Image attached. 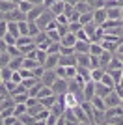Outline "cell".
I'll list each match as a JSON object with an SVG mask.
<instances>
[{
	"instance_id": "42",
	"label": "cell",
	"mask_w": 123,
	"mask_h": 125,
	"mask_svg": "<svg viewBox=\"0 0 123 125\" xmlns=\"http://www.w3.org/2000/svg\"><path fill=\"white\" fill-rule=\"evenodd\" d=\"M47 34H49V39H51V41H60V39H62L60 32H58L56 28H52V30H47Z\"/></svg>"
},
{
	"instance_id": "9",
	"label": "cell",
	"mask_w": 123,
	"mask_h": 125,
	"mask_svg": "<svg viewBox=\"0 0 123 125\" xmlns=\"http://www.w3.org/2000/svg\"><path fill=\"white\" fill-rule=\"evenodd\" d=\"M82 94H84V99L86 101H92L93 97H95V82L93 80H90V82L84 84V88H82Z\"/></svg>"
},
{
	"instance_id": "29",
	"label": "cell",
	"mask_w": 123,
	"mask_h": 125,
	"mask_svg": "<svg viewBox=\"0 0 123 125\" xmlns=\"http://www.w3.org/2000/svg\"><path fill=\"white\" fill-rule=\"evenodd\" d=\"M11 54L8 51H0V67H6V65H10V62H11Z\"/></svg>"
},
{
	"instance_id": "25",
	"label": "cell",
	"mask_w": 123,
	"mask_h": 125,
	"mask_svg": "<svg viewBox=\"0 0 123 125\" xmlns=\"http://www.w3.org/2000/svg\"><path fill=\"white\" fill-rule=\"evenodd\" d=\"M99 58H101V67H102V69H106V67H108V63L112 62L114 54H112V52H108V51H104Z\"/></svg>"
},
{
	"instance_id": "19",
	"label": "cell",
	"mask_w": 123,
	"mask_h": 125,
	"mask_svg": "<svg viewBox=\"0 0 123 125\" xmlns=\"http://www.w3.org/2000/svg\"><path fill=\"white\" fill-rule=\"evenodd\" d=\"M92 103H93V108L95 110H101V112H106V101L102 99V97H99V95H95V97H93L92 99Z\"/></svg>"
},
{
	"instance_id": "35",
	"label": "cell",
	"mask_w": 123,
	"mask_h": 125,
	"mask_svg": "<svg viewBox=\"0 0 123 125\" xmlns=\"http://www.w3.org/2000/svg\"><path fill=\"white\" fill-rule=\"evenodd\" d=\"M101 82H102V84H106V86H110V88H116V80H114V77H112L110 73H108V71H106L104 75H102Z\"/></svg>"
},
{
	"instance_id": "48",
	"label": "cell",
	"mask_w": 123,
	"mask_h": 125,
	"mask_svg": "<svg viewBox=\"0 0 123 125\" xmlns=\"http://www.w3.org/2000/svg\"><path fill=\"white\" fill-rule=\"evenodd\" d=\"M77 39H78V41H90V37H88V34H86V30H84V28L77 32Z\"/></svg>"
},
{
	"instance_id": "33",
	"label": "cell",
	"mask_w": 123,
	"mask_h": 125,
	"mask_svg": "<svg viewBox=\"0 0 123 125\" xmlns=\"http://www.w3.org/2000/svg\"><path fill=\"white\" fill-rule=\"evenodd\" d=\"M60 51H62V41H52L47 49L49 54H60Z\"/></svg>"
},
{
	"instance_id": "46",
	"label": "cell",
	"mask_w": 123,
	"mask_h": 125,
	"mask_svg": "<svg viewBox=\"0 0 123 125\" xmlns=\"http://www.w3.org/2000/svg\"><path fill=\"white\" fill-rule=\"evenodd\" d=\"M56 22H58V24H62V26H67V24H69V17H67L65 13L56 15Z\"/></svg>"
},
{
	"instance_id": "2",
	"label": "cell",
	"mask_w": 123,
	"mask_h": 125,
	"mask_svg": "<svg viewBox=\"0 0 123 125\" xmlns=\"http://www.w3.org/2000/svg\"><path fill=\"white\" fill-rule=\"evenodd\" d=\"M54 19H56V15H54V13H52L51 10H45L43 13H41V17L37 19L36 22L39 24V28H41V30H47V28H49V24H51V22L54 21Z\"/></svg>"
},
{
	"instance_id": "15",
	"label": "cell",
	"mask_w": 123,
	"mask_h": 125,
	"mask_svg": "<svg viewBox=\"0 0 123 125\" xmlns=\"http://www.w3.org/2000/svg\"><path fill=\"white\" fill-rule=\"evenodd\" d=\"M45 10H47L45 6H34V8L28 11V21H37V19L41 17V13H43Z\"/></svg>"
},
{
	"instance_id": "30",
	"label": "cell",
	"mask_w": 123,
	"mask_h": 125,
	"mask_svg": "<svg viewBox=\"0 0 123 125\" xmlns=\"http://www.w3.org/2000/svg\"><path fill=\"white\" fill-rule=\"evenodd\" d=\"M104 73H106V69H102V67L92 69V80H93V82H101V78H102Z\"/></svg>"
},
{
	"instance_id": "1",
	"label": "cell",
	"mask_w": 123,
	"mask_h": 125,
	"mask_svg": "<svg viewBox=\"0 0 123 125\" xmlns=\"http://www.w3.org/2000/svg\"><path fill=\"white\" fill-rule=\"evenodd\" d=\"M2 19L8 21V22H22V21H28V15H26L24 11H20L19 8H15L10 13H2Z\"/></svg>"
},
{
	"instance_id": "54",
	"label": "cell",
	"mask_w": 123,
	"mask_h": 125,
	"mask_svg": "<svg viewBox=\"0 0 123 125\" xmlns=\"http://www.w3.org/2000/svg\"><path fill=\"white\" fill-rule=\"evenodd\" d=\"M92 125H106V123H97V121H93Z\"/></svg>"
},
{
	"instance_id": "22",
	"label": "cell",
	"mask_w": 123,
	"mask_h": 125,
	"mask_svg": "<svg viewBox=\"0 0 123 125\" xmlns=\"http://www.w3.org/2000/svg\"><path fill=\"white\" fill-rule=\"evenodd\" d=\"M51 11L54 13V15H62V13L65 11V2H63V0H56V2L52 4Z\"/></svg>"
},
{
	"instance_id": "14",
	"label": "cell",
	"mask_w": 123,
	"mask_h": 125,
	"mask_svg": "<svg viewBox=\"0 0 123 125\" xmlns=\"http://www.w3.org/2000/svg\"><path fill=\"white\" fill-rule=\"evenodd\" d=\"M121 8H123V6L106 8V15H108V19H114V21H121Z\"/></svg>"
},
{
	"instance_id": "34",
	"label": "cell",
	"mask_w": 123,
	"mask_h": 125,
	"mask_svg": "<svg viewBox=\"0 0 123 125\" xmlns=\"http://www.w3.org/2000/svg\"><path fill=\"white\" fill-rule=\"evenodd\" d=\"M77 60H78L80 67H90V54H77Z\"/></svg>"
},
{
	"instance_id": "39",
	"label": "cell",
	"mask_w": 123,
	"mask_h": 125,
	"mask_svg": "<svg viewBox=\"0 0 123 125\" xmlns=\"http://www.w3.org/2000/svg\"><path fill=\"white\" fill-rule=\"evenodd\" d=\"M78 22H82V26H86V24H90V22H93V11L82 13V15H80V21H78Z\"/></svg>"
},
{
	"instance_id": "41",
	"label": "cell",
	"mask_w": 123,
	"mask_h": 125,
	"mask_svg": "<svg viewBox=\"0 0 123 125\" xmlns=\"http://www.w3.org/2000/svg\"><path fill=\"white\" fill-rule=\"evenodd\" d=\"M37 82H39V78H36V77H30V78H24V80H22V86H24L26 90H30L32 86H36Z\"/></svg>"
},
{
	"instance_id": "18",
	"label": "cell",
	"mask_w": 123,
	"mask_h": 125,
	"mask_svg": "<svg viewBox=\"0 0 123 125\" xmlns=\"http://www.w3.org/2000/svg\"><path fill=\"white\" fill-rule=\"evenodd\" d=\"M10 67L13 69V71H20V69L24 67V56H15V58H11Z\"/></svg>"
},
{
	"instance_id": "27",
	"label": "cell",
	"mask_w": 123,
	"mask_h": 125,
	"mask_svg": "<svg viewBox=\"0 0 123 125\" xmlns=\"http://www.w3.org/2000/svg\"><path fill=\"white\" fill-rule=\"evenodd\" d=\"M41 63L37 62L36 58H26L24 56V69H30V71H34V69H37Z\"/></svg>"
},
{
	"instance_id": "12",
	"label": "cell",
	"mask_w": 123,
	"mask_h": 125,
	"mask_svg": "<svg viewBox=\"0 0 123 125\" xmlns=\"http://www.w3.org/2000/svg\"><path fill=\"white\" fill-rule=\"evenodd\" d=\"M112 90L114 88H110V86H106V84H102V82H95V94H97L99 97H102V99H104Z\"/></svg>"
},
{
	"instance_id": "17",
	"label": "cell",
	"mask_w": 123,
	"mask_h": 125,
	"mask_svg": "<svg viewBox=\"0 0 123 125\" xmlns=\"http://www.w3.org/2000/svg\"><path fill=\"white\" fill-rule=\"evenodd\" d=\"M11 77H13V69H11L10 65L0 67V82H10Z\"/></svg>"
},
{
	"instance_id": "13",
	"label": "cell",
	"mask_w": 123,
	"mask_h": 125,
	"mask_svg": "<svg viewBox=\"0 0 123 125\" xmlns=\"http://www.w3.org/2000/svg\"><path fill=\"white\" fill-rule=\"evenodd\" d=\"M51 112H52L54 116H58V118H60V116H63V114L67 112V106L63 104V101H60V97H58V101L54 103V106L51 108Z\"/></svg>"
},
{
	"instance_id": "32",
	"label": "cell",
	"mask_w": 123,
	"mask_h": 125,
	"mask_svg": "<svg viewBox=\"0 0 123 125\" xmlns=\"http://www.w3.org/2000/svg\"><path fill=\"white\" fill-rule=\"evenodd\" d=\"M78 75L84 78V82H90V80H92V69L90 67H80V65H78Z\"/></svg>"
},
{
	"instance_id": "20",
	"label": "cell",
	"mask_w": 123,
	"mask_h": 125,
	"mask_svg": "<svg viewBox=\"0 0 123 125\" xmlns=\"http://www.w3.org/2000/svg\"><path fill=\"white\" fill-rule=\"evenodd\" d=\"M17 8L15 2H11V0H0V13H10Z\"/></svg>"
},
{
	"instance_id": "21",
	"label": "cell",
	"mask_w": 123,
	"mask_h": 125,
	"mask_svg": "<svg viewBox=\"0 0 123 125\" xmlns=\"http://www.w3.org/2000/svg\"><path fill=\"white\" fill-rule=\"evenodd\" d=\"M75 10L78 11V13H88V11H93V6L88 2V0H80L77 6H75Z\"/></svg>"
},
{
	"instance_id": "53",
	"label": "cell",
	"mask_w": 123,
	"mask_h": 125,
	"mask_svg": "<svg viewBox=\"0 0 123 125\" xmlns=\"http://www.w3.org/2000/svg\"><path fill=\"white\" fill-rule=\"evenodd\" d=\"M11 2H15V4H17V6H19V4H20V2H22V0H11Z\"/></svg>"
},
{
	"instance_id": "38",
	"label": "cell",
	"mask_w": 123,
	"mask_h": 125,
	"mask_svg": "<svg viewBox=\"0 0 123 125\" xmlns=\"http://www.w3.org/2000/svg\"><path fill=\"white\" fill-rule=\"evenodd\" d=\"M2 125H20V118H17L15 114L13 116H8L2 120Z\"/></svg>"
},
{
	"instance_id": "36",
	"label": "cell",
	"mask_w": 123,
	"mask_h": 125,
	"mask_svg": "<svg viewBox=\"0 0 123 125\" xmlns=\"http://www.w3.org/2000/svg\"><path fill=\"white\" fill-rule=\"evenodd\" d=\"M28 30H30V36L32 37H36L37 34L41 32V28H39V24H37L36 21H28Z\"/></svg>"
},
{
	"instance_id": "55",
	"label": "cell",
	"mask_w": 123,
	"mask_h": 125,
	"mask_svg": "<svg viewBox=\"0 0 123 125\" xmlns=\"http://www.w3.org/2000/svg\"><path fill=\"white\" fill-rule=\"evenodd\" d=\"M118 56H119V60H121V63H123V54H118Z\"/></svg>"
},
{
	"instance_id": "45",
	"label": "cell",
	"mask_w": 123,
	"mask_h": 125,
	"mask_svg": "<svg viewBox=\"0 0 123 125\" xmlns=\"http://www.w3.org/2000/svg\"><path fill=\"white\" fill-rule=\"evenodd\" d=\"M67 28H69V32H73V34H77L78 30H82V28H84V26H82V22H69V24H67Z\"/></svg>"
},
{
	"instance_id": "51",
	"label": "cell",
	"mask_w": 123,
	"mask_h": 125,
	"mask_svg": "<svg viewBox=\"0 0 123 125\" xmlns=\"http://www.w3.org/2000/svg\"><path fill=\"white\" fill-rule=\"evenodd\" d=\"M116 54H123V41L118 45V51H116Z\"/></svg>"
},
{
	"instance_id": "23",
	"label": "cell",
	"mask_w": 123,
	"mask_h": 125,
	"mask_svg": "<svg viewBox=\"0 0 123 125\" xmlns=\"http://www.w3.org/2000/svg\"><path fill=\"white\" fill-rule=\"evenodd\" d=\"M116 69H123V63H121V60H119L118 54H114L112 62L108 63V67H106V71H116Z\"/></svg>"
},
{
	"instance_id": "4",
	"label": "cell",
	"mask_w": 123,
	"mask_h": 125,
	"mask_svg": "<svg viewBox=\"0 0 123 125\" xmlns=\"http://www.w3.org/2000/svg\"><path fill=\"white\" fill-rule=\"evenodd\" d=\"M52 92L56 95H63L69 92V80L67 78H58L56 82L52 84Z\"/></svg>"
},
{
	"instance_id": "11",
	"label": "cell",
	"mask_w": 123,
	"mask_h": 125,
	"mask_svg": "<svg viewBox=\"0 0 123 125\" xmlns=\"http://www.w3.org/2000/svg\"><path fill=\"white\" fill-rule=\"evenodd\" d=\"M58 65H60V54H49L47 62L43 63L45 69H56Z\"/></svg>"
},
{
	"instance_id": "5",
	"label": "cell",
	"mask_w": 123,
	"mask_h": 125,
	"mask_svg": "<svg viewBox=\"0 0 123 125\" xmlns=\"http://www.w3.org/2000/svg\"><path fill=\"white\" fill-rule=\"evenodd\" d=\"M106 21H108L106 8H97V10H93V22H95L97 26H102Z\"/></svg>"
},
{
	"instance_id": "49",
	"label": "cell",
	"mask_w": 123,
	"mask_h": 125,
	"mask_svg": "<svg viewBox=\"0 0 123 125\" xmlns=\"http://www.w3.org/2000/svg\"><path fill=\"white\" fill-rule=\"evenodd\" d=\"M108 123H112V125H123V116H114V118L108 120Z\"/></svg>"
},
{
	"instance_id": "24",
	"label": "cell",
	"mask_w": 123,
	"mask_h": 125,
	"mask_svg": "<svg viewBox=\"0 0 123 125\" xmlns=\"http://www.w3.org/2000/svg\"><path fill=\"white\" fill-rule=\"evenodd\" d=\"M102 52H104V49H102L101 41H92V47H90V54H93V56H101Z\"/></svg>"
},
{
	"instance_id": "26",
	"label": "cell",
	"mask_w": 123,
	"mask_h": 125,
	"mask_svg": "<svg viewBox=\"0 0 123 125\" xmlns=\"http://www.w3.org/2000/svg\"><path fill=\"white\" fill-rule=\"evenodd\" d=\"M39 101H41V104H43L45 108H52L54 103L58 101V95L54 94V95H49V97H43V99H39Z\"/></svg>"
},
{
	"instance_id": "6",
	"label": "cell",
	"mask_w": 123,
	"mask_h": 125,
	"mask_svg": "<svg viewBox=\"0 0 123 125\" xmlns=\"http://www.w3.org/2000/svg\"><path fill=\"white\" fill-rule=\"evenodd\" d=\"M104 101H106V106H108V108H110V106H119V104H123L121 95H119L116 90H112V92L104 97Z\"/></svg>"
},
{
	"instance_id": "10",
	"label": "cell",
	"mask_w": 123,
	"mask_h": 125,
	"mask_svg": "<svg viewBox=\"0 0 123 125\" xmlns=\"http://www.w3.org/2000/svg\"><path fill=\"white\" fill-rule=\"evenodd\" d=\"M62 41V47H71V49H75V45H77V34H73V32H69V34H65V36L60 39Z\"/></svg>"
},
{
	"instance_id": "47",
	"label": "cell",
	"mask_w": 123,
	"mask_h": 125,
	"mask_svg": "<svg viewBox=\"0 0 123 125\" xmlns=\"http://www.w3.org/2000/svg\"><path fill=\"white\" fill-rule=\"evenodd\" d=\"M10 90H8V86H6V82H2L0 84V97H2V99H6V97H10Z\"/></svg>"
},
{
	"instance_id": "16",
	"label": "cell",
	"mask_w": 123,
	"mask_h": 125,
	"mask_svg": "<svg viewBox=\"0 0 123 125\" xmlns=\"http://www.w3.org/2000/svg\"><path fill=\"white\" fill-rule=\"evenodd\" d=\"M90 47H92V41H77L75 52L77 54H90Z\"/></svg>"
},
{
	"instance_id": "44",
	"label": "cell",
	"mask_w": 123,
	"mask_h": 125,
	"mask_svg": "<svg viewBox=\"0 0 123 125\" xmlns=\"http://www.w3.org/2000/svg\"><path fill=\"white\" fill-rule=\"evenodd\" d=\"M49 116H51V108H43L36 118H37V121H47V120H49Z\"/></svg>"
},
{
	"instance_id": "50",
	"label": "cell",
	"mask_w": 123,
	"mask_h": 125,
	"mask_svg": "<svg viewBox=\"0 0 123 125\" xmlns=\"http://www.w3.org/2000/svg\"><path fill=\"white\" fill-rule=\"evenodd\" d=\"M56 125H67L65 118H63V116H60V118H58V121H56Z\"/></svg>"
},
{
	"instance_id": "3",
	"label": "cell",
	"mask_w": 123,
	"mask_h": 125,
	"mask_svg": "<svg viewBox=\"0 0 123 125\" xmlns=\"http://www.w3.org/2000/svg\"><path fill=\"white\" fill-rule=\"evenodd\" d=\"M58 97H60V101H63V104H65L67 108H75V106H78V104H80L77 94H73V92H67V94L58 95Z\"/></svg>"
},
{
	"instance_id": "31",
	"label": "cell",
	"mask_w": 123,
	"mask_h": 125,
	"mask_svg": "<svg viewBox=\"0 0 123 125\" xmlns=\"http://www.w3.org/2000/svg\"><path fill=\"white\" fill-rule=\"evenodd\" d=\"M17 39H19V37L11 36L10 32H8V34H4V36H2V41H4L6 45H8V47H15V45H17Z\"/></svg>"
},
{
	"instance_id": "56",
	"label": "cell",
	"mask_w": 123,
	"mask_h": 125,
	"mask_svg": "<svg viewBox=\"0 0 123 125\" xmlns=\"http://www.w3.org/2000/svg\"><path fill=\"white\" fill-rule=\"evenodd\" d=\"M106 125H112V123H106Z\"/></svg>"
},
{
	"instance_id": "43",
	"label": "cell",
	"mask_w": 123,
	"mask_h": 125,
	"mask_svg": "<svg viewBox=\"0 0 123 125\" xmlns=\"http://www.w3.org/2000/svg\"><path fill=\"white\" fill-rule=\"evenodd\" d=\"M90 67H92V69L101 67V58H99V56H93V54H90Z\"/></svg>"
},
{
	"instance_id": "8",
	"label": "cell",
	"mask_w": 123,
	"mask_h": 125,
	"mask_svg": "<svg viewBox=\"0 0 123 125\" xmlns=\"http://www.w3.org/2000/svg\"><path fill=\"white\" fill-rule=\"evenodd\" d=\"M60 65H63V67H69V65H78L77 52H73V54H60Z\"/></svg>"
},
{
	"instance_id": "28",
	"label": "cell",
	"mask_w": 123,
	"mask_h": 125,
	"mask_svg": "<svg viewBox=\"0 0 123 125\" xmlns=\"http://www.w3.org/2000/svg\"><path fill=\"white\" fill-rule=\"evenodd\" d=\"M20 123H22V125H36V123H37V118L26 112V114L20 116Z\"/></svg>"
},
{
	"instance_id": "40",
	"label": "cell",
	"mask_w": 123,
	"mask_h": 125,
	"mask_svg": "<svg viewBox=\"0 0 123 125\" xmlns=\"http://www.w3.org/2000/svg\"><path fill=\"white\" fill-rule=\"evenodd\" d=\"M17 8H19V10H20V11H24L26 15H28V11H30V10H32V8H34V4H32L30 0H22V2H20V4H19V6H17Z\"/></svg>"
},
{
	"instance_id": "52",
	"label": "cell",
	"mask_w": 123,
	"mask_h": 125,
	"mask_svg": "<svg viewBox=\"0 0 123 125\" xmlns=\"http://www.w3.org/2000/svg\"><path fill=\"white\" fill-rule=\"evenodd\" d=\"M65 2H67V4H71V6H77L80 0H65Z\"/></svg>"
},
{
	"instance_id": "7",
	"label": "cell",
	"mask_w": 123,
	"mask_h": 125,
	"mask_svg": "<svg viewBox=\"0 0 123 125\" xmlns=\"http://www.w3.org/2000/svg\"><path fill=\"white\" fill-rule=\"evenodd\" d=\"M58 75H56V71L54 69H45V73H43V77H41V82L45 84V86H51L52 88V84L58 80Z\"/></svg>"
},
{
	"instance_id": "37",
	"label": "cell",
	"mask_w": 123,
	"mask_h": 125,
	"mask_svg": "<svg viewBox=\"0 0 123 125\" xmlns=\"http://www.w3.org/2000/svg\"><path fill=\"white\" fill-rule=\"evenodd\" d=\"M49 95H54V92H52L51 86H45V84H43V88H41L39 94H37V99H43V97H49Z\"/></svg>"
}]
</instances>
